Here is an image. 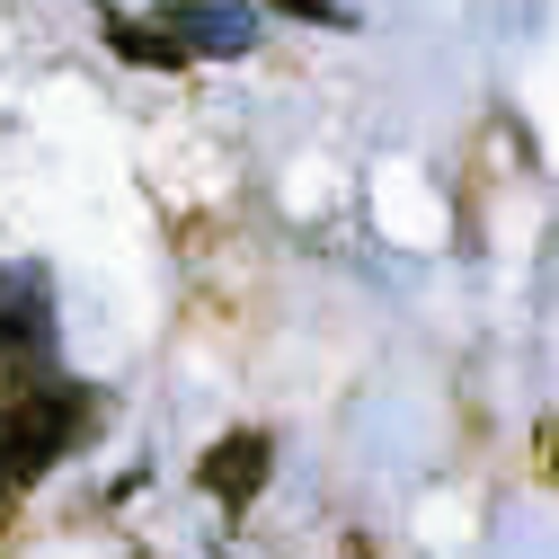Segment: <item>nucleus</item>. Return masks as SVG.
I'll list each match as a JSON object with an SVG mask.
<instances>
[{
    "label": "nucleus",
    "mask_w": 559,
    "mask_h": 559,
    "mask_svg": "<svg viewBox=\"0 0 559 559\" xmlns=\"http://www.w3.org/2000/svg\"><path fill=\"white\" fill-rule=\"evenodd\" d=\"M90 417H98V400H90L81 382H62V373H27L10 400H0V488L45 479L62 453L90 436Z\"/></svg>",
    "instance_id": "f257e3e1"
},
{
    "label": "nucleus",
    "mask_w": 559,
    "mask_h": 559,
    "mask_svg": "<svg viewBox=\"0 0 559 559\" xmlns=\"http://www.w3.org/2000/svg\"><path fill=\"white\" fill-rule=\"evenodd\" d=\"M266 471H275V444H266L258 427L223 436L214 453L195 462V479H204V498H214V507H231V515H249V507L266 498Z\"/></svg>",
    "instance_id": "f03ea898"
},
{
    "label": "nucleus",
    "mask_w": 559,
    "mask_h": 559,
    "mask_svg": "<svg viewBox=\"0 0 559 559\" xmlns=\"http://www.w3.org/2000/svg\"><path fill=\"white\" fill-rule=\"evenodd\" d=\"M152 27L195 62V53H249V10H231V0H160L152 10Z\"/></svg>",
    "instance_id": "7ed1b4c3"
},
{
    "label": "nucleus",
    "mask_w": 559,
    "mask_h": 559,
    "mask_svg": "<svg viewBox=\"0 0 559 559\" xmlns=\"http://www.w3.org/2000/svg\"><path fill=\"white\" fill-rule=\"evenodd\" d=\"M45 346V311H36V294L27 285H0V373H10L19 356H36Z\"/></svg>",
    "instance_id": "20e7f679"
},
{
    "label": "nucleus",
    "mask_w": 559,
    "mask_h": 559,
    "mask_svg": "<svg viewBox=\"0 0 559 559\" xmlns=\"http://www.w3.org/2000/svg\"><path fill=\"white\" fill-rule=\"evenodd\" d=\"M107 45H116L124 62H152V72H178V62H187V53H178L152 19H107Z\"/></svg>",
    "instance_id": "39448f33"
},
{
    "label": "nucleus",
    "mask_w": 559,
    "mask_h": 559,
    "mask_svg": "<svg viewBox=\"0 0 559 559\" xmlns=\"http://www.w3.org/2000/svg\"><path fill=\"white\" fill-rule=\"evenodd\" d=\"M285 19H320V27H356V0H275Z\"/></svg>",
    "instance_id": "423d86ee"
},
{
    "label": "nucleus",
    "mask_w": 559,
    "mask_h": 559,
    "mask_svg": "<svg viewBox=\"0 0 559 559\" xmlns=\"http://www.w3.org/2000/svg\"><path fill=\"white\" fill-rule=\"evenodd\" d=\"M542 462H550V479H559V417L542 427Z\"/></svg>",
    "instance_id": "0eeeda50"
}]
</instances>
